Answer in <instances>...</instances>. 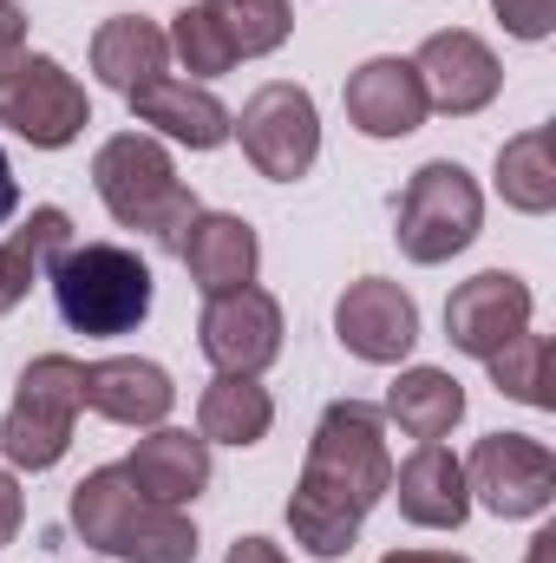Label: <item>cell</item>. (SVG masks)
<instances>
[{"mask_svg":"<svg viewBox=\"0 0 556 563\" xmlns=\"http://www.w3.org/2000/svg\"><path fill=\"white\" fill-rule=\"evenodd\" d=\"M387 420H400V432H413L419 445L425 439H445L452 426L465 420V387L458 374L445 367H407L387 394Z\"/></svg>","mask_w":556,"mask_h":563,"instance_id":"obj_23","label":"cell"},{"mask_svg":"<svg viewBox=\"0 0 556 563\" xmlns=\"http://www.w3.org/2000/svg\"><path fill=\"white\" fill-rule=\"evenodd\" d=\"M276 426V400L256 374H216L197 400V432L210 445H256Z\"/></svg>","mask_w":556,"mask_h":563,"instance_id":"obj_22","label":"cell"},{"mask_svg":"<svg viewBox=\"0 0 556 563\" xmlns=\"http://www.w3.org/2000/svg\"><path fill=\"white\" fill-rule=\"evenodd\" d=\"M236 139H243V157L269 177V184H294V177H308L314 170V157H321V112H314V92L308 86H263L249 106H243V119L230 125Z\"/></svg>","mask_w":556,"mask_h":563,"instance_id":"obj_9","label":"cell"},{"mask_svg":"<svg viewBox=\"0 0 556 563\" xmlns=\"http://www.w3.org/2000/svg\"><path fill=\"white\" fill-rule=\"evenodd\" d=\"M0 125L33 151H66L92 125V99L53 53H13L0 59Z\"/></svg>","mask_w":556,"mask_h":563,"instance_id":"obj_7","label":"cell"},{"mask_svg":"<svg viewBox=\"0 0 556 563\" xmlns=\"http://www.w3.org/2000/svg\"><path fill=\"white\" fill-rule=\"evenodd\" d=\"M223 563H288V558H281V551L269 544V538H236Z\"/></svg>","mask_w":556,"mask_h":563,"instance_id":"obj_31","label":"cell"},{"mask_svg":"<svg viewBox=\"0 0 556 563\" xmlns=\"http://www.w3.org/2000/svg\"><path fill=\"white\" fill-rule=\"evenodd\" d=\"M66 250H73V217H66L59 203H40V210L0 243V314L20 308L40 276H53V263H59Z\"/></svg>","mask_w":556,"mask_h":563,"instance_id":"obj_21","label":"cell"},{"mask_svg":"<svg viewBox=\"0 0 556 563\" xmlns=\"http://www.w3.org/2000/svg\"><path fill=\"white\" fill-rule=\"evenodd\" d=\"M92 184H99V203L112 210V223L144 230V236H157V243H177L184 223L197 217V197L184 190L170 151L151 139V132H119V139L99 144Z\"/></svg>","mask_w":556,"mask_h":563,"instance_id":"obj_3","label":"cell"},{"mask_svg":"<svg viewBox=\"0 0 556 563\" xmlns=\"http://www.w3.org/2000/svg\"><path fill=\"white\" fill-rule=\"evenodd\" d=\"M465 485L491 518H544L556 498V452L531 432H485L465 459Z\"/></svg>","mask_w":556,"mask_h":563,"instance_id":"obj_8","label":"cell"},{"mask_svg":"<svg viewBox=\"0 0 556 563\" xmlns=\"http://www.w3.org/2000/svg\"><path fill=\"white\" fill-rule=\"evenodd\" d=\"M125 478L138 485L151 505L184 511L210 485V439L203 432H177V426H151L132 445V459H125Z\"/></svg>","mask_w":556,"mask_h":563,"instance_id":"obj_16","label":"cell"},{"mask_svg":"<svg viewBox=\"0 0 556 563\" xmlns=\"http://www.w3.org/2000/svg\"><path fill=\"white\" fill-rule=\"evenodd\" d=\"M491 380H498V394L504 400H518V407H556V387H551V334H518V341H504L491 361Z\"/></svg>","mask_w":556,"mask_h":563,"instance_id":"obj_26","label":"cell"},{"mask_svg":"<svg viewBox=\"0 0 556 563\" xmlns=\"http://www.w3.org/2000/svg\"><path fill=\"white\" fill-rule=\"evenodd\" d=\"M393 498H400V518L419 525V531H458L465 518H471V485H465V465L438 445V439H425L413 459L393 472V485H387Z\"/></svg>","mask_w":556,"mask_h":563,"instance_id":"obj_17","label":"cell"},{"mask_svg":"<svg viewBox=\"0 0 556 563\" xmlns=\"http://www.w3.org/2000/svg\"><path fill=\"white\" fill-rule=\"evenodd\" d=\"M491 13L504 20L511 40H551L556 26V0H491Z\"/></svg>","mask_w":556,"mask_h":563,"instance_id":"obj_28","label":"cell"},{"mask_svg":"<svg viewBox=\"0 0 556 563\" xmlns=\"http://www.w3.org/2000/svg\"><path fill=\"white\" fill-rule=\"evenodd\" d=\"M498 197L524 217H551L556 210V139L551 125H531L498 151Z\"/></svg>","mask_w":556,"mask_h":563,"instance_id":"obj_24","label":"cell"},{"mask_svg":"<svg viewBox=\"0 0 556 563\" xmlns=\"http://www.w3.org/2000/svg\"><path fill=\"white\" fill-rule=\"evenodd\" d=\"M478 230H485V190H478V177L465 164H452V157L419 164L407 197H400V230H393L400 256L419 263V269L452 263L458 250L478 243Z\"/></svg>","mask_w":556,"mask_h":563,"instance_id":"obj_6","label":"cell"},{"mask_svg":"<svg viewBox=\"0 0 556 563\" xmlns=\"http://www.w3.org/2000/svg\"><path fill=\"white\" fill-rule=\"evenodd\" d=\"M46 282L73 334H132L157 295L151 263L125 243H73Z\"/></svg>","mask_w":556,"mask_h":563,"instance_id":"obj_4","label":"cell"},{"mask_svg":"<svg viewBox=\"0 0 556 563\" xmlns=\"http://www.w3.org/2000/svg\"><path fill=\"white\" fill-rule=\"evenodd\" d=\"M164 40H170V53L184 59V73H190V79H223V73L236 66V53L223 46V26H216V13H210L203 0H197V7H184V13L170 20V33H164Z\"/></svg>","mask_w":556,"mask_h":563,"instance_id":"obj_27","label":"cell"},{"mask_svg":"<svg viewBox=\"0 0 556 563\" xmlns=\"http://www.w3.org/2000/svg\"><path fill=\"white\" fill-rule=\"evenodd\" d=\"M203 7L216 13L223 46H230L236 59H263V53L288 46V33H294L288 0H203Z\"/></svg>","mask_w":556,"mask_h":563,"instance_id":"obj_25","label":"cell"},{"mask_svg":"<svg viewBox=\"0 0 556 563\" xmlns=\"http://www.w3.org/2000/svg\"><path fill=\"white\" fill-rule=\"evenodd\" d=\"M73 531L119 563H197V525L170 505H151L125 465H99L73 485Z\"/></svg>","mask_w":556,"mask_h":563,"instance_id":"obj_2","label":"cell"},{"mask_svg":"<svg viewBox=\"0 0 556 563\" xmlns=\"http://www.w3.org/2000/svg\"><path fill=\"white\" fill-rule=\"evenodd\" d=\"M387 485H393L387 413L367 400H334L308 439V465L288 498L294 544L314 558H347L360 544V518L387 498Z\"/></svg>","mask_w":556,"mask_h":563,"instance_id":"obj_1","label":"cell"},{"mask_svg":"<svg viewBox=\"0 0 556 563\" xmlns=\"http://www.w3.org/2000/svg\"><path fill=\"white\" fill-rule=\"evenodd\" d=\"M425 112L432 106H425L413 59L380 53V59L347 73V119H354V132H367V139H413L425 125Z\"/></svg>","mask_w":556,"mask_h":563,"instance_id":"obj_14","label":"cell"},{"mask_svg":"<svg viewBox=\"0 0 556 563\" xmlns=\"http://www.w3.org/2000/svg\"><path fill=\"white\" fill-rule=\"evenodd\" d=\"M132 112H138V125H151L157 139L170 144H190V151H216V144H230V106L210 92V86H190V79H157V86H144L138 99H132Z\"/></svg>","mask_w":556,"mask_h":563,"instance_id":"obj_19","label":"cell"},{"mask_svg":"<svg viewBox=\"0 0 556 563\" xmlns=\"http://www.w3.org/2000/svg\"><path fill=\"white\" fill-rule=\"evenodd\" d=\"M524 563H556V531H537V538H531V558Z\"/></svg>","mask_w":556,"mask_h":563,"instance_id":"obj_34","label":"cell"},{"mask_svg":"<svg viewBox=\"0 0 556 563\" xmlns=\"http://www.w3.org/2000/svg\"><path fill=\"white\" fill-rule=\"evenodd\" d=\"M334 334L354 361L367 367H400L419 341V301L387 276L347 282V295L334 301Z\"/></svg>","mask_w":556,"mask_h":563,"instance_id":"obj_10","label":"cell"},{"mask_svg":"<svg viewBox=\"0 0 556 563\" xmlns=\"http://www.w3.org/2000/svg\"><path fill=\"white\" fill-rule=\"evenodd\" d=\"M20 210V184H13V164H7V151H0V223Z\"/></svg>","mask_w":556,"mask_h":563,"instance_id":"obj_32","label":"cell"},{"mask_svg":"<svg viewBox=\"0 0 556 563\" xmlns=\"http://www.w3.org/2000/svg\"><path fill=\"white\" fill-rule=\"evenodd\" d=\"M20 525H26V498H20V478L0 465V544H13Z\"/></svg>","mask_w":556,"mask_h":563,"instance_id":"obj_29","label":"cell"},{"mask_svg":"<svg viewBox=\"0 0 556 563\" xmlns=\"http://www.w3.org/2000/svg\"><path fill=\"white\" fill-rule=\"evenodd\" d=\"M86 407L112 426H164V413L177 407V387L157 361L112 354V361L86 367Z\"/></svg>","mask_w":556,"mask_h":563,"instance_id":"obj_18","label":"cell"},{"mask_svg":"<svg viewBox=\"0 0 556 563\" xmlns=\"http://www.w3.org/2000/svg\"><path fill=\"white\" fill-rule=\"evenodd\" d=\"M86 407V367L73 354H40L20 387H13V407L0 420V459L7 472H53L73 445V426Z\"/></svg>","mask_w":556,"mask_h":563,"instance_id":"obj_5","label":"cell"},{"mask_svg":"<svg viewBox=\"0 0 556 563\" xmlns=\"http://www.w3.org/2000/svg\"><path fill=\"white\" fill-rule=\"evenodd\" d=\"M177 256H184V269H190V282H197L203 295L249 288L256 269H263L256 230H249L243 217H230V210H197V217L184 223V236H177Z\"/></svg>","mask_w":556,"mask_h":563,"instance_id":"obj_15","label":"cell"},{"mask_svg":"<svg viewBox=\"0 0 556 563\" xmlns=\"http://www.w3.org/2000/svg\"><path fill=\"white\" fill-rule=\"evenodd\" d=\"M413 73H419V86H425V106L445 112V119L485 112V106L498 99V86H504L498 53H491L478 33H465V26L432 33V40L413 53Z\"/></svg>","mask_w":556,"mask_h":563,"instance_id":"obj_13","label":"cell"},{"mask_svg":"<svg viewBox=\"0 0 556 563\" xmlns=\"http://www.w3.org/2000/svg\"><path fill=\"white\" fill-rule=\"evenodd\" d=\"M164 66H170V40H164V26H151L144 13H112V20L92 33V73H99L112 92H125V99H138L144 86H157Z\"/></svg>","mask_w":556,"mask_h":563,"instance_id":"obj_20","label":"cell"},{"mask_svg":"<svg viewBox=\"0 0 556 563\" xmlns=\"http://www.w3.org/2000/svg\"><path fill=\"white\" fill-rule=\"evenodd\" d=\"M13 53H26V13L13 0H0V59H13Z\"/></svg>","mask_w":556,"mask_h":563,"instance_id":"obj_30","label":"cell"},{"mask_svg":"<svg viewBox=\"0 0 556 563\" xmlns=\"http://www.w3.org/2000/svg\"><path fill=\"white\" fill-rule=\"evenodd\" d=\"M380 563H471V558H452V551H387Z\"/></svg>","mask_w":556,"mask_h":563,"instance_id":"obj_33","label":"cell"},{"mask_svg":"<svg viewBox=\"0 0 556 563\" xmlns=\"http://www.w3.org/2000/svg\"><path fill=\"white\" fill-rule=\"evenodd\" d=\"M197 341H203L216 374H263L281 354V301L256 282L230 288V295H210V308L197 321Z\"/></svg>","mask_w":556,"mask_h":563,"instance_id":"obj_11","label":"cell"},{"mask_svg":"<svg viewBox=\"0 0 556 563\" xmlns=\"http://www.w3.org/2000/svg\"><path fill=\"white\" fill-rule=\"evenodd\" d=\"M531 308H537L531 282L511 276V269H485V276L452 288V301H445V341L458 354H471V361H491L504 341H518L531 328Z\"/></svg>","mask_w":556,"mask_h":563,"instance_id":"obj_12","label":"cell"}]
</instances>
